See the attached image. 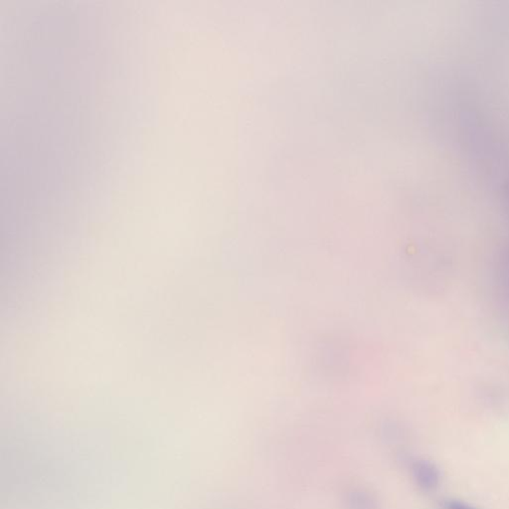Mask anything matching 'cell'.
<instances>
[{
	"instance_id": "obj_2",
	"label": "cell",
	"mask_w": 509,
	"mask_h": 509,
	"mask_svg": "<svg viewBox=\"0 0 509 509\" xmlns=\"http://www.w3.org/2000/svg\"><path fill=\"white\" fill-rule=\"evenodd\" d=\"M345 504L347 509H380L375 497L369 491L360 488L348 491Z\"/></svg>"
},
{
	"instance_id": "obj_3",
	"label": "cell",
	"mask_w": 509,
	"mask_h": 509,
	"mask_svg": "<svg viewBox=\"0 0 509 509\" xmlns=\"http://www.w3.org/2000/svg\"><path fill=\"white\" fill-rule=\"evenodd\" d=\"M442 508L443 509H477L468 504L455 499L445 500L442 504Z\"/></svg>"
},
{
	"instance_id": "obj_1",
	"label": "cell",
	"mask_w": 509,
	"mask_h": 509,
	"mask_svg": "<svg viewBox=\"0 0 509 509\" xmlns=\"http://www.w3.org/2000/svg\"><path fill=\"white\" fill-rule=\"evenodd\" d=\"M412 473L419 488L423 491H433L440 482V471L428 460H418L412 466Z\"/></svg>"
}]
</instances>
